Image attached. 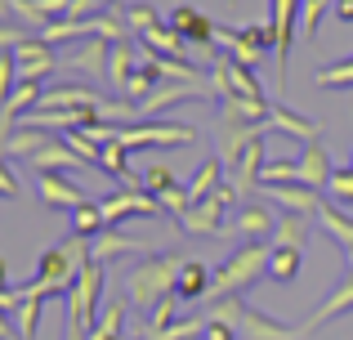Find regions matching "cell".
I'll use <instances>...</instances> for the list:
<instances>
[{
  "label": "cell",
  "mask_w": 353,
  "mask_h": 340,
  "mask_svg": "<svg viewBox=\"0 0 353 340\" xmlns=\"http://www.w3.org/2000/svg\"><path fill=\"white\" fill-rule=\"evenodd\" d=\"M183 264H188V260H183V255H174V251L143 255V260L130 269V278H125L130 305H139V309H143V318H148L165 296H174V282H179Z\"/></svg>",
  "instance_id": "obj_1"
},
{
  "label": "cell",
  "mask_w": 353,
  "mask_h": 340,
  "mask_svg": "<svg viewBox=\"0 0 353 340\" xmlns=\"http://www.w3.org/2000/svg\"><path fill=\"white\" fill-rule=\"evenodd\" d=\"M268 255H273V246H264V242L241 246L233 260L215 269V282H210V296H206V300L241 296V291H246V287H255L259 278H268Z\"/></svg>",
  "instance_id": "obj_2"
},
{
  "label": "cell",
  "mask_w": 353,
  "mask_h": 340,
  "mask_svg": "<svg viewBox=\"0 0 353 340\" xmlns=\"http://www.w3.org/2000/svg\"><path fill=\"white\" fill-rule=\"evenodd\" d=\"M237 201H241L237 188L224 179L206 201H192V206H183L179 215H174V224H179L183 233H192V237H219V233H224V210L237 206Z\"/></svg>",
  "instance_id": "obj_3"
},
{
  "label": "cell",
  "mask_w": 353,
  "mask_h": 340,
  "mask_svg": "<svg viewBox=\"0 0 353 340\" xmlns=\"http://www.w3.org/2000/svg\"><path fill=\"white\" fill-rule=\"evenodd\" d=\"M197 130L183 121H148V126H117V143L121 148H179V143H192Z\"/></svg>",
  "instance_id": "obj_4"
},
{
  "label": "cell",
  "mask_w": 353,
  "mask_h": 340,
  "mask_svg": "<svg viewBox=\"0 0 353 340\" xmlns=\"http://www.w3.org/2000/svg\"><path fill=\"white\" fill-rule=\"evenodd\" d=\"M300 5L304 0H273V14H268V23H273V59H277V86H286L291 81V36H295V23H300Z\"/></svg>",
  "instance_id": "obj_5"
},
{
  "label": "cell",
  "mask_w": 353,
  "mask_h": 340,
  "mask_svg": "<svg viewBox=\"0 0 353 340\" xmlns=\"http://www.w3.org/2000/svg\"><path fill=\"white\" fill-rule=\"evenodd\" d=\"M99 296H103V264L99 260H85V269H81V278H77V287L68 291V309L81 318V323L94 332V323H99Z\"/></svg>",
  "instance_id": "obj_6"
},
{
  "label": "cell",
  "mask_w": 353,
  "mask_h": 340,
  "mask_svg": "<svg viewBox=\"0 0 353 340\" xmlns=\"http://www.w3.org/2000/svg\"><path fill=\"white\" fill-rule=\"evenodd\" d=\"M264 166H268V157H264V134H259V139H250L246 148H241L237 161L224 166V179L237 188V197H250V192L259 188V170Z\"/></svg>",
  "instance_id": "obj_7"
},
{
  "label": "cell",
  "mask_w": 353,
  "mask_h": 340,
  "mask_svg": "<svg viewBox=\"0 0 353 340\" xmlns=\"http://www.w3.org/2000/svg\"><path fill=\"white\" fill-rule=\"evenodd\" d=\"M99 206H103L108 224H121V219H148V215H157L161 201H157L152 192H143V188H125V192H112V197H99Z\"/></svg>",
  "instance_id": "obj_8"
},
{
  "label": "cell",
  "mask_w": 353,
  "mask_h": 340,
  "mask_svg": "<svg viewBox=\"0 0 353 340\" xmlns=\"http://www.w3.org/2000/svg\"><path fill=\"white\" fill-rule=\"evenodd\" d=\"M259 192H264L273 206H282L286 215H304V219H318V192L304 188V183H259Z\"/></svg>",
  "instance_id": "obj_9"
},
{
  "label": "cell",
  "mask_w": 353,
  "mask_h": 340,
  "mask_svg": "<svg viewBox=\"0 0 353 340\" xmlns=\"http://www.w3.org/2000/svg\"><path fill=\"white\" fill-rule=\"evenodd\" d=\"M14 59H18V81H41V77H50V72L59 68L54 45H45L41 36H27V41L14 50Z\"/></svg>",
  "instance_id": "obj_10"
},
{
  "label": "cell",
  "mask_w": 353,
  "mask_h": 340,
  "mask_svg": "<svg viewBox=\"0 0 353 340\" xmlns=\"http://www.w3.org/2000/svg\"><path fill=\"white\" fill-rule=\"evenodd\" d=\"M72 108H103V99L85 86H50V90H41L36 112H72Z\"/></svg>",
  "instance_id": "obj_11"
},
{
  "label": "cell",
  "mask_w": 353,
  "mask_h": 340,
  "mask_svg": "<svg viewBox=\"0 0 353 340\" xmlns=\"http://www.w3.org/2000/svg\"><path fill=\"white\" fill-rule=\"evenodd\" d=\"M295 161H300V183H304V188L327 192L331 174H336V170H331V152H327V143H322V139H318V143H304V152H300Z\"/></svg>",
  "instance_id": "obj_12"
},
{
  "label": "cell",
  "mask_w": 353,
  "mask_h": 340,
  "mask_svg": "<svg viewBox=\"0 0 353 340\" xmlns=\"http://www.w3.org/2000/svg\"><path fill=\"white\" fill-rule=\"evenodd\" d=\"M349 309H353V273H349V278H345V282H340V287H336V291H331V296H327V300H322V305H318V309H313V314H309V318H304V323H300V336H309V332H318V327H322V323H331V318H340V314H349Z\"/></svg>",
  "instance_id": "obj_13"
},
{
  "label": "cell",
  "mask_w": 353,
  "mask_h": 340,
  "mask_svg": "<svg viewBox=\"0 0 353 340\" xmlns=\"http://www.w3.org/2000/svg\"><path fill=\"white\" fill-rule=\"evenodd\" d=\"M139 251H143V242H139V237H125L117 224H108L99 237H90V260H99V264L121 260V255H139Z\"/></svg>",
  "instance_id": "obj_14"
},
{
  "label": "cell",
  "mask_w": 353,
  "mask_h": 340,
  "mask_svg": "<svg viewBox=\"0 0 353 340\" xmlns=\"http://www.w3.org/2000/svg\"><path fill=\"white\" fill-rule=\"evenodd\" d=\"M170 27L183 36V41H192V45H210L215 41V23H210L201 9H192V5H174L170 9Z\"/></svg>",
  "instance_id": "obj_15"
},
{
  "label": "cell",
  "mask_w": 353,
  "mask_h": 340,
  "mask_svg": "<svg viewBox=\"0 0 353 340\" xmlns=\"http://www.w3.org/2000/svg\"><path fill=\"white\" fill-rule=\"evenodd\" d=\"M233 233H246L250 242H264V237L277 233V215L268 206H259V201H246L233 219Z\"/></svg>",
  "instance_id": "obj_16"
},
{
  "label": "cell",
  "mask_w": 353,
  "mask_h": 340,
  "mask_svg": "<svg viewBox=\"0 0 353 340\" xmlns=\"http://www.w3.org/2000/svg\"><path fill=\"white\" fill-rule=\"evenodd\" d=\"M36 192H41L45 206H59V210H77L85 201V192L77 183H68L63 174H36Z\"/></svg>",
  "instance_id": "obj_17"
},
{
  "label": "cell",
  "mask_w": 353,
  "mask_h": 340,
  "mask_svg": "<svg viewBox=\"0 0 353 340\" xmlns=\"http://www.w3.org/2000/svg\"><path fill=\"white\" fill-rule=\"evenodd\" d=\"M210 282H215V269L201 264V260H188L183 273H179V282H174V300H183V305H188V300H206Z\"/></svg>",
  "instance_id": "obj_18"
},
{
  "label": "cell",
  "mask_w": 353,
  "mask_h": 340,
  "mask_svg": "<svg viewBox=\"0 0 353 340\" xmlns=\"http://www.w3.org/2000/svg\"><path fill=\"white\" fill-rule=\"evenodd\" d=\"M268 126L282 130V134H295V139H304V143H318L322 139V126L318 121H309V117H300V112H286L282 103L268 108Z\"/></svg>",
  "instance_id": "obj_19"
},
{
  "label": "cell",
  "mask_w": 353,
  "mask_h": 340,
  "mask_svg": "<svg viewBox=\"0 0 353 340\" xmlns=\"http://www.w3.org/2000/svg\"><path fill=\"white\" fill-rule=\"evenodd\" d=\"M241 336H246V340H295L300 327H282V323H273L268 314H259V309L246 305V314H241Z\"/></svg>",
  "instance_id": "obj_20"
},
{
  "label": "cell",
  "mask_w": 353,
  "mask_h": 340,
  "mask_svg": "<svg viewBox=\"0 0 353 340\" xmlns=\"http://www.w3.org/2000/svg\"><path fill=\"white\" fill-rule=\"evenodd\" d=\"M139 41H143L148 54H161V59H183V36L174 32L170 23H152L139 32Z\"/></svg>",
  "instance_id": "obj_21"
},
{
  "label": "cell",
  "mask_w": 353,
  "mask_h": 340,
  "mask_svg": "<svg viewBox=\"0 0 353 340\" xmlns=\"http://www.w3.org/2000/svg\"><path fill=\"white\" fill-rule=\"evenodd\" d=\"M72 166H81V157L68 148V143H54V139L32 157V170L36 174H59V170H72Z\"/></svg>",
  "instance_id": "obj_22"
},
{
  "label": "cell",
  "mask_w": 353,
  "mask_h": 340,
  "mask_svg": "<svg viewBox=\"0 0 353 340\" xmlns=\"http://www.w3.org/2000/svg\"><path fill=\"white\" fill-rule=\"evenodd\" d=\"M304 269V246H273L268 255V278L273 282H295Z\"/></svg>",
  "instance_id": "obj_23"
},
{
  "label": "cell",
  "mask_w": 353,
  "mask_h": 340,
  "mask_svg": "<svg viewBox=\"0 0 353 340\" xmlns=\"http://www.w3.org/2000/svg\"><path fill=\"white\" fill-rule=\"evenodd\" d=\"M134 68H139V59H134V50H130V41H117L112 50H108V72H103V77L112 81L117 94L125 90V81L134 77Z\"/></svg>",
  "instance_id": "obj_24"
},
{
  "label": "cell",
  "mask_w": 353,
  "mask_h": 340,
  "mask_svg": "<svg viewBox=\"0 0 353 340\" xmlns=\"http://www.w3.org/2000/svg\"><path fill=\"white\" fill-rule=\"evenodd\" d=\"M103 228H108V219H103V206H99L94 197H85L77 210H72V237H85L90 242V237H99Z\"/></svg>",
  "instance_id": "obj_25"
},
{
  "label": "cell",
  "mask_w": 353,
  "mask_h": 340,
  "mask_svg": "<svg viewBox=\"0 0 353 340\" xmlns=\"http://www.w3.org/2000/svg\"><path fill=\"white\" fill-rule=\"evenodd\" d=\"M108 50H112V41H103V36H90V45L85 50H72V59H68V68H77V72H108Z\"/></svg>",
  "instance_id": "obj_26"
},
{
  "label": "cell",
  "mask_w": 353,
  "mask_h": 340,
  "mask_svg": "<svg viewBox=\"0 0 353 340\" xmlns=\"http://www.w3.org/2000/svg\"><path fill=\"white\" fill-rule=\"evenodd\" d=\"M219 183H224V161H219V157H210L206 166H201V170L192 174L188 183H183V188H188V201H206L210 192L219 188Z\"/></svg>",
  "instance_id": "obj_27"
},
{
  "label": "cell",
  "mask_w": 353,
  "mask_h": 340,
  "mask_svg": "<svg viewBox=\"0 0 353 340\" xmlns=\"http://www.w3.org/2000/svg\"><path fill=\"white\" fill-rule=\"evenodd\" d=\"M318 224L327 228V237H336L340 251H345V246H353V219H349L340 206H327V201H322V206H318Z\"/></svg>",
  "instance_id": "obj_28"
},
{
  "label": "cell",
  "mask_w": 353,
  "mask_h": 340,
  "mask_svg": "<svg viewBox=\"0 0 353 340\" xmlns=\"http://www.w3.org/2000/svg\"><path fill=\"white\" fill-rule=\"evenodd\" d=\"M121 327H125V305L121 300H103V314H99L90 340H121Z\"/></svg>",
  "instance_id": "obj_29"
},
{
  "label": "cell",
  "mask_w": 353,
  "mask_h": 340,
  "mask_svg": "<svg viewBox=\"0 0 353 340\" xmlns=\"http://www.w3.org/2000/svg\"><path fill=\"white\" fill-rule=\"evenodd\" d=\"M18 340H36V327H41V309H45V300L41 296H27V291H18Z\"/></svg>",
  "instance_id": "obj_30"
},
{
  "label": "cell",
  "mask_w": 353,
  "mask_h": 340,
  "mask_svg": "<svg viewBox=\"0 0 353 340\" xmlns=\"http://www.w3.org/2000/svg\"><path fill=\"white\" fill-rule=\"evenodd\" d=\"M309 242V219L304 215H277V233L268 246H304Z\"/></svg>",
  "instance_id": "obj_31"
},
{
  "label": "cell",
  "mask_w": 353,
  "mask_h": 340,
  "mask_svg": "<svg viewBox=\"0 0 353 340\" xmlns=\"http://www.w3.org/2000/svg\"><path fill=\"white\" fill-rule=\"evenodd\" d=\"M63 143L81 157V166H99V157H103V148H99L85 130H63Z\"/></svg>",
  "instance_id": "obj_32"
},
{
  "label": "cell",
  "mask_w": 353,
  "mask_h": 340,
  "mask_svg": "<svg viewBox=\"0 0 353 340\" xmlns=\"http://www.w3.org/2000/svg\"><path fill=\"white\" fill-rule=\"evenodd\" d=\"M313 81H318V86H327V90H345V86H353V54H349L345 63H331V68H322Z\"/></svg>",
  "instance_id": "obj_33"
},
{
  "label": "cell",
  "mask_w": 353,
  "mask_h": 340,
  "mask_svg": "<svg viewBox=\"0 0 353 340\" xmlns=\"http://www.w3.org/2000/svg\"><path fill=\"white\" fill-rule=\"evenodd\" d=\"M14 90H18V59H14V50H0V108L9 103Z\"/></svg>",
  "instance_id": "obj_34"
},
{
  "label": "cell",
  "mask_w": 353,
  "mask_h": 340,
  "mask_svg": "<svg viewBox=\"0 0 353 340\" xmlns=\"http://www.w3.org/2000/svg\"><path fill=\"white\" fill-rule=\"evenodd\" d=\"M327 9H336V5H331V0H304V5H300V32L313 36V32H318V23L327 18Z\"/></svg>",
  "instance_id": "obj_35"
},
{
  "label": "cell",
  "mask_w": 353,
  "mask_h": 340,
  "mask_svg": "<svg viewBox=\"0 0 353 340\" xmlns=\"http://www.w3.org/2000/svg\"><path fill=\"white\" fill-rule=\"evenodd\" d=\"M327 197H336L340 206H353V166L349 170H336L327 183Z\"/></svg>",
  "instance_id": "obj_36"
},
{
  "label": "cell",
  "mask_w": 353,
  "mask_h": 340,
  "mask_svg": "<svg viewBox=\"0 0 353 340\" xmlns=\"http://www.w3.org/2000/svg\"><path fill=\"white\" fill-rule=\"evenodd\" d=\"M174 183H179V179H174V170H170V166H152V170L143 174V192H152V197H161V192H165V188H174Z\"/></svg>",
  "instance_id": "obj_37"
},
{
  "label": "cell",
  "mask_w": 353,
  "mask_h": 340,
  "mask_svg": "<svg viewBox=\"0 0 353 340\" xmlns=\"http://www.w3.org/2000/svg\"><path fill=\"white\" fill-rule=\"evenodd\" d=\"M125 23H130V32H143V27L161 23V18H157L152 5H130V9H125Z\"/></svg>",
  "instance_id": "obj_38"
},
{
  "label": "cell",
  "mask_w": 353,
  "mask_h": 340,
  "mask_svg": "<svg viewBox=\"0 0 353 340\" xmlns=\"http://www.w3.org/2000/svg\"><path fill=\"white\" fill-rule=\"evenodd\" d=\"M14 197H23V188H18V179H14V170H9V161L0 157V201H14Z\"/></svg>",
  "instance_id": "obj_39"
},
{
  "label": "cell",
  "mask_w": 353,
  "mask_h": 340,
  "mask_svg": "<svg viewBox=\"0 0 353 340\" xmlns=\"http://www.w3.org/2000/svg\"><path fill=\"white\" fill-rule=\"evenodd\" d=\"M206 340H237V327L219 323V318H206V332H201Z\"/></svg>",
  "instance_id": "obj_40"
},
{
  "label": "cell",
  "mask_w": 353,
  "mask_h": 340,
  "mask_svg": "<svg viewBox=\"0 0 353 340\" xmlns=\"http://www.w3.org/2000/svg\"><path fill=\"white\" fill-rule=\"evenodd\" d=\"M331 14H336V23H353V0H336Z\"/></svg>",
  "instance_id": "obj_41"
},
{
  "label": "cell",
  "mask_w": 353,
  "mask_h": 340,
  "mask_svg": "<svg viewBox=\"0 0 353 340\" xmlns=\"http://www.w3.org/2000/svg\"><path fill=\"white\" fill-rule=\"evenodd\" d=\"M0 340H14V327H9V318L0 314Z\"/></svg>",
  "instance_id": "obj_42"
},
{
  "label": "cell",
  "mask_w": 353,
  "mask_h": 340,
  "mask_svg": "<svg viewBox=\"0 0 353 340\" xmlns=\"http://www.w3.org/2000/svg\"><path fill=\"white\" fill-rule=\"evenodd\" d=\"M5 278H9V264H5V255H0V287H9Z\"/></svg>",
  "instance_id": "obj_43"
},
{
  "label": "cell",
  "mask_w": 353,
  "mask_h": 340,
  "mask_svg": "<svg viewBox=\"0 0 353 340\" xmlns=\"http://www.w3.org/2000/svg\"><path fill=\"white\" fill-rule=\"evenodd\" d=\"M340 255H345V264H349V273H353V246H345Z\"/></svg>",
  "instance_id": "obj_44"
},
{
  "label": "cell",
  "mask_w": 353,
  "mask_h": 340,
  "mask_svg": "<svg viewBox=\"0 0 353 340\" xmlns=\"http://www.w3.org/2000/svg\"><path fill=\"white\" fill-rule=\"evenodd\" d=\"M99 5H103V9H108V5H112V0H99Z\"/></svg>",
  "instance_id": "obj_45"
}]
</instances>
